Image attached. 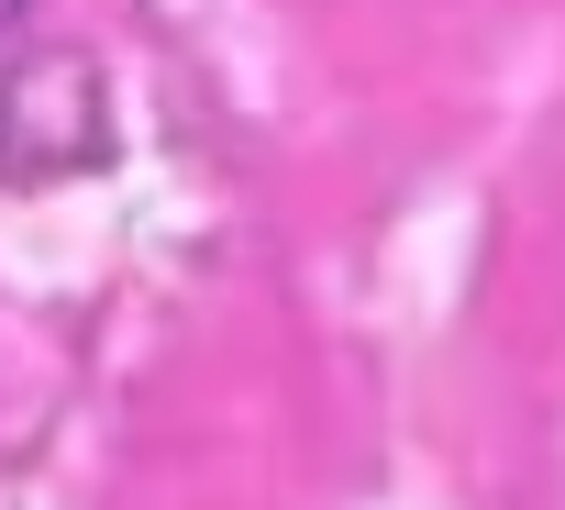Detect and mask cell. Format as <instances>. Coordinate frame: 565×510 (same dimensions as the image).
<instances>
[{"instance_id": "cell-1", "label": "cell", "mask_w": 565, "mask_h": 510, "mask_svg": "<svg viewBox=\"0 0 565 510\" xmlns=\"http://www.w3.org/2000/svg\"><path fill=\"white\" fill-rule=\"evenodd\" d=\"M111 156V78L100 56L78 45H45L0 78V178L23 189H56V178H89Z\"/></svg>"}, {"instance_id": "cell-2", "label": "cell", "mask_w": 565, "mask_h": 510, "mask_svg": "<svg viewBox=\"0 0 565 510\" xmlns=\"http://www.w3.org/2000/svg\"><path fill=\"white\" fill-rule=\"evenodd\" d=\"M23 12H34V0H0V45H12V34H23Z\"/></svg>"}]
</instances>
